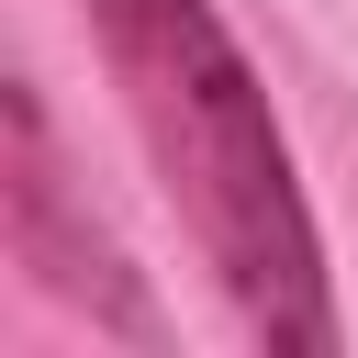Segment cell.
<instances>
[{
	"instance_id": "6da1fadb",
	"label": "cell",
	"mask_w": 358,
	"mask_h": 358,
	"mask_svg": "<svg viewBox=\"0 0 358 358\" xmlns=\"http://www.w3.org/2000/svg\"><path fill=\"white\" fill-rule=\"evenodd\" d=\"M123 123L168 190V213L190 224L201 268L224 280L235 324L268 358H336V291H324V235L313 201L291 179V145L268 123V90L246 67V45L224 34L213 0H78Z\"/></svg>"
},
{
	"instance_id": "7a4b0ae2",
	"label": "cell",
	"mask_w": 358,
	"mask_h": 358,
	"mask_svg": "<svg viewBox=\"0 0 358 358\" xmlns=\"http://www.w3.org/2000/svg\"><path fill=\"white\" fill-rule=\"evenodd\" d=\"M0 246H11V268H34V291H45V302L90 313V324H101V336H123V347H157V313H145V291H134L123 246L67 201V168H56V134H45L34 78H11V90H0Z\"/></svg>"
}]
</instances>
